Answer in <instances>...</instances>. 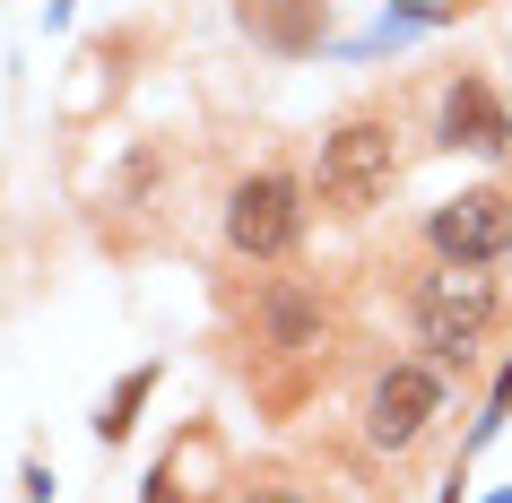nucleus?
I'll return each instance as SVG.
<instances>
[{
	"mask_svg": "<svg viewBox=\"0 0 512 503\" xmlns=\"http://www.w3.org/2000/svg\"><path fill=\"white\" fill-rule=\"evenodd\" d=\"M495 313H504V287H495L486 269H460V261H443L434 278H417V304H408L426 365H469V347L495 330Z\"/></svg>",
	"mask_w": 512,
	"mask_h": 503,
	"instance_id": "f257e3e1",
	"label": "nucleus"
},
{
	"mask_svg": "<svg viewBox=\"0 0 512 503\" xmlns=\"http://www.w3.org/2000/svg\"><path fill=\"white\" fill-rule=\"evenodd\" d=\"M391 174H400V148H391V122H382V113L339 122V131L322 139V157H313V183H322V200L339 217H365L382 191H391Z\"/></svg>",
	"mask_w": 512,
	"mask_h": 503,
	"instance_id": "f03ea898",
	"label": "nucleus"
},
{
	"mask_svg": "<svg viewBox=\"0 0 512 503\" xmlns=\"http://www.w3.org/2000/svg\"><path fill=\"white\" fill-rule=\"evenodd\" d=\"M304 243V183L296 174H243L226 191V252L235 261H287Z\"/></svg>",
	"mask_w": 512,
	"mask_h": 503,
	"instance_id": "7ed1b4c3",
	"label": "nucleus"
},
{
	"mask_svg": "<svg viewBox=\"0 0 512 503\" xmlns=\"http://www.w3.org/2000/svg\"><path fill=\"white\" fill-rule=\"evenodd\" d=\"M426 243H434V261H460V269L512 261V191L478 183V191L434 200V209H426Z\"/></svg>",
	"mask_w": 512,
	"mask_h": 503,
	"instance_id": "20e7f679",
	"label": "nucleus"
},
{
	"mask_svg": "<svg viewBox=\"0 0 512 503\" xmlns=\"http://www.w3.org/2000/svg\"><path fill=\"white\" fill-rule=\"evenodd\" d=\"M443 417V365H382L365 391V443L374 451H408L426 425Z\"/></svg>",
	"mask_w": 512,
	"mask_h": 503,
	"instance_id": "39448f33",
	"label": "nucleus"
},
{
	"mask_svg": "<svg viewBox=\"0 0 512 503\" xmlns=\"http://www.w3.org/2000/svg\"><path fill=\"white\" fill-rule=\"evenodd\" d=\"M434 139H443V148H469V157H504L512 148V113H504V96L486 79L460 70V79L443 87V105H434Z\"/></svg>",
	"mask_w": 512,
	"mask_h": 503,
	"instance_id": "423d86ee",
	"label": "nucleus"
},
{
	"mask_svg": "<svg viewBox=\"0 0 512 503\" xmlns=\"http://www.w3.org/2000/svg\"><path fill=\"white\" fill-rule=\"evenodd\" d=\"M235 18L261 53L304 61V53H322V35H330V0H235Z\"/></svg>",
	"mask_w": 512,
	"mask_h": 503,
	"instance_id": "0eeeda50",
	"label": "nucleus"
},
{
	"mask_svg": "<svg viewBox=\"0 0 512 503\" xmlns=\"http://www.w3.org/2000/svg\"><path fill=\"white\" fill-rule=\"evenodd\" d=\"M217 495H226V451H217V434H183L148 469V495L139 503H217Z\"/></svg>",
	"mask_w": 512,
	"mask_h": 503,
	"instance_id": "6e6552de",
	"label": "nucleus"
},
{
	"mask_svg": "<svg viewBox=\"0 0 512 503\" xmlns=\"http://www.w3.org/2000/svg\"><path fill=\"white\" fill-rule=\"evenodd\" d=\"M261 330H270V347H322V295H304V287H270L261 295Z\"/></svg>",
	"mask_w": 512,
	"mask_h": 503,
	"instance_id": "1a4fd4ad",
	"label": "nucleus"
},
{
	"mask_svg": "<svg viewBox=\"0 0 512 503\" xmlns=\"http://www.w3.org/2000/svg\"><path fill=\"white\" fill-rule=\"evenodd\" d=\"M148 391H157V365H131V373H122V391L96 408V443H122V434L139 425V408H148Z\"/></svg>",
	"mask_w": 512,
	"mask_h": 503,
	"instance_id": "9d476101",
	"label": "nucleus"
},
{
	"mask_svg": "<svg viewBox=\"0 0 512 503\" xmlns=\"http://www.w3.org/2000/svg\"><path fill=\"white\" fill-rule=\"evenodd\" d=\"M504 417H512V356H504V373H495V391H486V417L469 425V443H460V451H486L495 434H504Z\"/></svg>",
	"mask_w": 512,
	"mask_h": 503,
	"instance_id": "9b49d317",
	"label": "nucleus"
},
{
	"mask_svg": "<svg viewBox=\"0 0 512 503\" xmlns=\"http://www.w3.org/2000/svg\"><path fill=\"white\" fill-rule=\"evenodd\" d=\"M243 503H313L304 486H243Z\"/></svg>",
	"mask_w": 512,
	"mask_h": 503,
	"instance_id": "f8f14e48",
	"label": "nucleus"
},
{
	"mask_svg": "<svg viewBox=\"0 0 512 503\" xmlns=\"http://www.w3.org/2000/svg\"><path fill=\"white\" fill-rule=\"evenodd\" d=\"M443 503H460V477H452V495H443Z\"/></svg>",
	"mask_w": 512,
	"mask_h": 503,
	"instance_id": "ddd939ff",
	"label": "nucleus"
},
{
	"mask_svg": "<svg viewBox=\"0 0 512 503\" xmlns=\"http://www.w3.org/2000/svg\"><path fill=\"white\" fill-rule=\"evenodd\" d=\"M486 503H512V495H486Z\"/></svg>",
	"mask_w": 512,
	"mask_h": 503,
	"instance_id": "4468645a",
	"label": "nucleus"
}]
</instances>
